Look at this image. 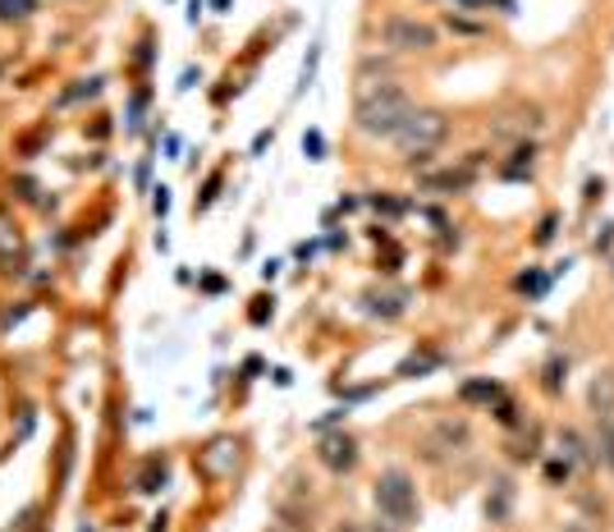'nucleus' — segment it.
<instances>
[{
	"mask_svg": "<svg viewBox=\"0 0 614 532\" xmlns=\"http://www.w3.org/2000/svg\"><path fill=\"white\" fill-rule=\"evenodd\" d=\"M532 166H536V147L523 143V147H514V161H504V166H500V174H504V180H527Z\"/></svg>",
	"mask_w": 614,
	"mask_h": 532,
	"instance_id": "6e6552de",
	"label": "nucleus"
},
{
	"mask_svg": "<svg viewBox=\"0 0 614 532\" xmlns=\"http://www.w3.org/2000/svg\"><path fill=\"white\" fill-rule=\"evenodd\" d=\"M546 477H550L555 487H559V483H569V460H550V464H546Z\"/></svg>",
	"mask_w": 614,
	"mask_h": 532,
	"instance_id": "aec40b11",
	"label": "nucleus"
},
{
	"mask_svg": "<svg viewBox=\"0 0 614 532\" xmlns=\"http://www.w3.org/2000/svg\"><path fill=\"white\" fill-rule=\"evenodd\" d=\"M367 202H372L376 212H386V216H403V212H408V202H399V197H380V193H376V197H367Z\"/></svg>",
	"mask_w": 614,
	"mask_h": 532,
	"instance_id": "f3484780",
	"label": "nucleus"
},
{
	"mask_svg": "<svg viewBox=\"0 0 614 532\" xmlns=\"http://www.w3.org/2000/svg\"><path fill=\"white\" fill-rule=\"evenodd\" d=\"M372 500H376V514L386 519V523H395V528H413L422 519L418 483L403 468H386V473H380L376 487H372Z\"/></svg>",
	"mask_w": 614,
	"mask_h": 532,
	"instance_id": "f03ea898",
	"label": "nucleus"
},
{
	"mask_svg": "<svg viewBox=\"0 0 614 532\" xmlns=\"http://www.w3.org/2000/svg\"><path fill=\"white\" fill-rule=\"evenodd\" d=\"M317 460H321L330 473H353V468H357V441L344 437V432L326 437V441L317 445Z\"/></svg>",
	"mask_w": 614,
	"mask_h": 532,
	"instance_id": "39448f33",
	"label": "nucleus"
},
{
	"mask_svg": "<svg viewBox=\"0 0 614 532\" xmlns=\"http://www.w3.org/2000/svg\"><path fill=\"white\" fill-rule=\"evenodd\" d=\"M367 313L372 317H399L403 313V294H367Z\"/></svg>",
	"mask_w": 614,
	"mask_h": 532,
	"instance_id": "9d476101",
	"label": "nucleus"
},
{
	"mask_svg": "<svg viewBox=\"0 0 614 532\" xmlns=\"http://www.w3.org/2000/svg\"><path fill=\"white\" fill-rule=\"evenodd\" d=\"M151 207H157V216L170 212V189H157V197H151Z\"/></svg>",
	"mask_w": 614,
	"mask_h": 532,
	"instance_id": "b1692460",
	"label": "nucleus"
},
{
	"mask_svg": "<svg viewBox=\"0 0 614 532\" xmlns=\"http://www.w3.org/2000/svg\"><path fill=\"white\" fill-rule=\"evenodd\" d=\"M37 14V0H0V23H23Z\"/></svg>",
	"mask_w": 614,
	"mask_h": 532,
	"instance_id": "9b49d317",
	"label": "nucleus"
},
{
	"mask_svg": "<svg viewBox=\"0 0 614 532\" xmlns=\"http://www.w3.org/2000/svg\"><path fill=\"white\" fill-rule=\"evenodd\" d=\"M610 275H614V258H610Z\"/></svg>",
	"mask_w": 614,
	"mask_h": 532,
	"instance_id": "a878e982",
	"label": "nucleus"
},
{
	"mask_svg": "<svg viewBox=\"0 0 614 532\" xmlns=\"http://www.w3.org/2000/svg\"><path fill=\"white\" fill-rule=\"evenodd\" d=\"M458 5H468V10H473V5H481V10H486V5H500V10H514V0H458Z\"/></svg>",
	"mask_w": 614,
	"mask_h": 532,
	"instance_id": "5701e85b",
	"label": "nucleus"
},
{
	"mask_svg": "<svg viewBox=\"0 0 614 532\" xmlns=\"http://www.w3.org/2000/svg\"><path fill=\"white\" fill-rule=\"evenodd\" d=\"M445 138H450V120H445V111H427V106H418L390 143L403 151L408 161L418 166V161H431V151H436Z\"/></svg>",
	"mask_w": 614,
	"mask_h": 532,
	"instance_id": "7ed1b4c3",
	"label": "nucleus"
},
{
	"mask_svg": "<svg viewBox=\"0 0 614 532\" xmlns=\"http://www.w3.org/2000/svg\"><path fill=\"white\" fill-rule=\"evenodd\" d=\"M587 399H592V409L596 414H614V372H601L596 382H592V390H587Z\"/></svg>",
	"mask_w": 614,
	"mask_h": 532,
	"instance_id": "0eeeda50",
	"label": "nucleus"
},
{
	"mask_svg": "<svg viewBox=\"0 0 614 532\" xmlns=\"http://www.w3.org/2000/svg\"><path fill=\"white\" fill-rule=\"evenodd\" d=\"M473 184V170H441V174H427V189H441V193H458Z\"/></svg>",
	"mask_w": 614,
	"mask_h": 532,
	"instance_id": "1a4fd4ad",
	"label": "nucleus"
},
{
	"mask_svg": "<svg viewBox=\"0 0 614 532\" xmlns=\"http://www.w3.org/2000/svg\"><path fill=\"white\" fill-rule=\"evenodd\" d=\"M592 248H596V252H610V248H614V220H605V225H601L596 239H592Z\"/></svg>",
	"mask_w": 614,
	"mask_h": 532,
	"instance_id": "a211bd4d",
	"label": "nucleus"
},
{
	"mask_svg": "<svg viewBox=\"0 0 614 532\" xmlns=\"http://www.w3.org/2000/svg\"><path fill=\"white\" fill-rule=\"evenodd\" d=\"M605 193V180H592V184H587V202H596Z\"/></svg>",
	"mask_w": 614,
	"mask_h": 532,
	"instance_id": "393cba45",
	"label": "nucleus"
},
{
	"mask_svg": "<svg viewBox=\"0 0 614 532\" xmlns=\"http://www.w3.org/2000/svg\"><path fill=\"white\" fill-rule=\"evenodd\" d=\"M596 460L614 473V422H610V418L596 427Z\"/></svg>",
	"mask_w": 614,
	"mask_h": 532,
	"instance_id": "f8f14e48",
	"label": "nucleus"
},
{
	"mask_svg": "<svg viewBox=\"0 0 614 532\" xmlns=\"http://www.w3.org/2000/svg\"><path fill=\"white\" fill-rule=\"evenodd\" d=\"M496 418L504 422V427H519V409L509 399H496Z\"/></svg>",
	"mask_w": 614,
	"mask_h": 532,
	"instance_id": "6ab92c4d",
	"label": "nucleus"
},
{
	"mask_svg": "<svg viewBox=\"0 0 614 532\" xmlns=\"http://www.w3.org/2000/svg\"><path fill=\"white\" fill-rule=\"evenodd\" d=\"M380 42H386L390 50H399V56H418V50H431V46H436L441 33L431 29V23H422V19L390 14L386 23H380Z\"/></svg>",
	"mask_w": 614,
	"mask_h": 532,
	"instance_id": "20e7f679",
	"label": "nucleus"
},
{
	"mask_svg": "<svg viewBox=\"0 0 614 532\" xmlns=\"http://www.w3.org/2000/svg\"><path fill=\"white\" fill-rule=\"evenodd\" d=\"M559 450H565L569 464H573V460H587V450H582V437H578V432H565V437H559Z\"/></svg>",
	"mask_w": 614,
	"mask_h": 532,
	"instance_id": "dca6fc26",
	"label": "nucleus"
},
{
	"mask_svg": "<svg viewBox=\"0 0 614 532\" xmlns=\"http://www.w3.org/2000/svg\"><path fill=\"white\" fill-rule=\"evenodd\" d=\"M542 376H546V390H550V395H559V390H565V382H569V359H559V353H555V359L546 363V372H542Z\"/></svg>",
	"mask_w": 614,
	"mask_h": 532,
	"instance_id": "ddd939ff",
	"label": "nucleus"
},
{
	"mask_svg": "<svg viewBox=\"0 0 614 532\" xmlns=\"http://www.w3.org/2000/svg\"><path fill=\"white\" fill-rule=\"evenodd\" d=\"M340 532H353V528H340Z\"/></svg>",
	"mask_w": 614,
	"mask_h": 532,
	"instance_id": "bb28decb",
	"label": "nucleus"
},
{
	"mask_svg": "<svg viewBox=\"0 0 614 532\" xmlns=\"http://www.w3.org/2000/svg\"><path fill=\"white\" fill-rule=\"evenodd\" d=\"M555 225H559V216L550 212V216H542V225H536V244H550L555 239Z\"/></svg>",
	"mask_w": 614,
	"mask_h": 532,
	"instance_id": "412c9836",
	"label": "nucleus"
},
{
	"mask_svg": "<svg viewBox=\"0 0 614 532\" xmlns=\"http://www.w3.org/2000/svg\"><path fill=\"white\" fill-rule=\"evenodd\" d=\"M321 147H326V143H321V134H307V138H303V151H307L312 161H321Z\"/></svg>",
	"mask_w": 614,
	"mask_h": 532,
	"instance_id": "4be33fe9",
	"label": "nucleus"
},
{
	"mask_svg": "<svg viewBox=\"0 0 614 532\" xmlns=\"http://www.w3.org/2000/svg\"><path fill=\"white\" fill-rule=\"evenodd\" d=\"M546 285H550V281H546L542 271H523L519 281H514V290H523V294H546Z\"/></svg>",
	"mask_w": 614,
	"mask_h": 532,
	"instance_id": "2eb2a0df",
	"label": "nucleus"
},
{
	"mask_svg": "<svg viewBox=\"0 0 614 532\" xmlns=\"http://www.w3.org/2000/svg\"><path fill=\"white\" fill-rule=\"evenodd\" d=\"M161 487H166V460H151V464L143 468L138 491H161Z\"/></svg>",
	"mask_w": 614,
	"mask_h": 532,
	"instance_id": "4468645a",
	"label": "nucleus"
},
{
	"mask_svg": "<svg viewBox=\"0 0 614 532\" xmlns=\"http://www.w3.org/2000/svg\"><path fill=\"white\" fill-rule=\"evenodd\" d=\"M413 111H418L413 97H408L399 83H390V79H380V83L363 79V83H357L353 124H357V129H363L367 138H395Z\"/></svg>",
	"mask_w": 614,
	"mask_h": 532,
	"instance_id": "f257e3e1",
	"label": "nucleus"
},
{
	"mask_svg": "<svg viewBox=\"0 0 614 532\" xmlns=\"http://www.w3.org/2000/svg\"><path fill=\"white\" fill-rule=\"evenodd\" d=\"M458 399L464 404H496V399H504V390H500V382H491V376H473V382L458 386Z\"/></svg>",
	"mask_w": 614,
	"mask_h": 532,
	"instance_id": "423d86ee",
	"label": "nucleus"
}]
</instances>
